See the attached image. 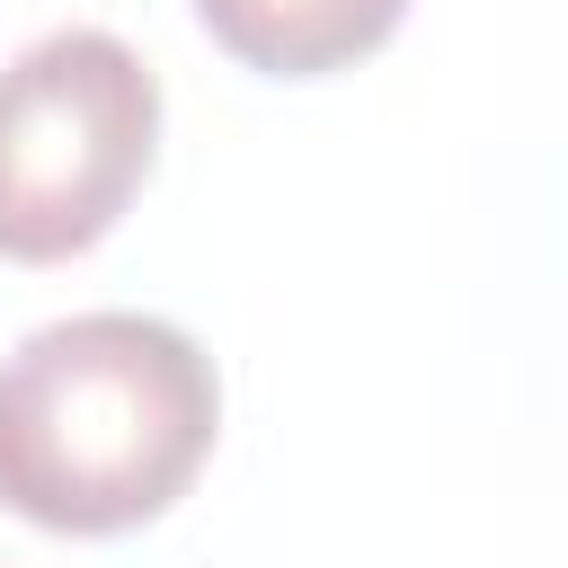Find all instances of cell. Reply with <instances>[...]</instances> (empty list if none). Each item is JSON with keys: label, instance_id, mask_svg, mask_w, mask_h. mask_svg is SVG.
Listing matches in <instances>:
<instances>
[{"label": "cell", "instance_id": "cell-1", "mask_svg": "<svg viewBox=\"0 0 568 568\" xmlns=\"http://www.w3.org/2000/svg\"><path fill=\"white\" fill-rule=\"evenodd\" d=\"M222 435L213 355L151 311H71L0 355V506L106 541L160 524Z\"/></svg>", "mask_w": 568, "mask_h": 568}, {"label": "cell", "instance_id": "cell-3", "mask_svg": "<svg viewBox=\"0 0 568 568\" xmlns=\"http://www.w3.org/2000/svg\"><path fill=\"white\" fill-rule=\"evenodd\" d=\"M195 27L257 80H328L382 53L408 0H186Z\"/></svg>", "mask_w": 568, "mask_h": 568}, {"label": "cell", "instance_id": "cell-2", "mask_svg": "<svg viewBox=\"0 0 568 568\" xmlns=\"http://www.w3.org/2000/svg\"><path fill=\"white\" fill-rule=\"evenodd\" d=\"M160 160V80L106 27H53L0 62V257H89Z\"/></svg>", "mask_w": 568, "mask_h": 568}]
</instances>
